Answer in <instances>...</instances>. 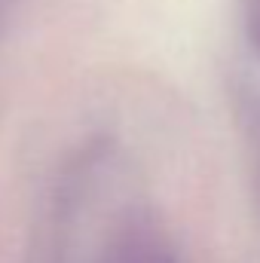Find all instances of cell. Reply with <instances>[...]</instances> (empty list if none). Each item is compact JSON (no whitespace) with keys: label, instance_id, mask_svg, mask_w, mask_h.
I'll return each instance as SVG.
<instances>
[{"label":"cell","instance_id":"cell-1","mask_svg":"<svg viewBox=\"0 0 260 263\" xmlns=\"http://www.w3.org/2000/svg\"><path fill=\"white\" fill-rule=\"evenodd\" d=\"M98 263H184V257L153 214L132 211L107 236Z\"/></svg>","mask_w":260,"mask_h":263},{"label":"cell","instance_id":"cell-2","mask_svg":"<svg viewBox=\"0 0 260 263\" xmlns=\"http://www.w3.org/2000/svg\"><path fill=\"white\" fill-rule=\"evenodd\" d=\"M245 25H248V37L260 52V0H248V12H245Z\"/></svg>","mask_w":260,"mask_h":263},{"label":"cell","instance_id":"cell-3","mask_svg":"<svg viewBox=\"0 0 260 263\" xmlns=\"http://www.w3.org/2000/svg\"><path fill=\"white\" fill-rule=\"evenodd\" d=\"M9 9H12V0H0V28L6 25V15H9Z\"/></svg>","mask_w":260,"mask_h":263}]
</instances>
